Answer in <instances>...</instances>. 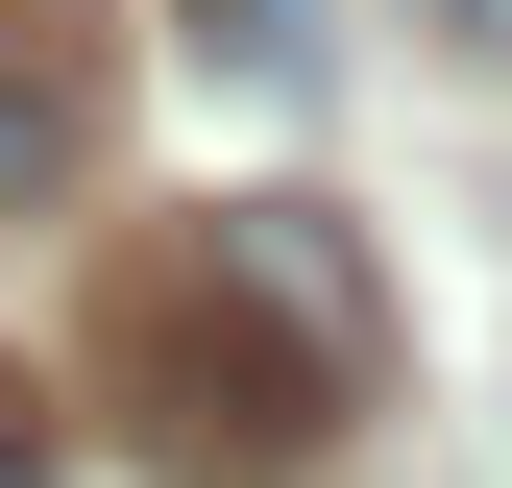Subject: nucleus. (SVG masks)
Listing matches in <instances>:
<instances>
[{
	"label": "nucleus",
	"mask_w": 512,
	"mask_h": 488,
	"mask_svg": "<svg viewBox=\"0 0 512 488\" xmlns=\"http://www.w3.org/2000/svg\"><path fill=\"white\" fill-rule=\"evenodd\" d=\"M25 147H49V98H0V171H25Z\"/></svg>",
	"instance_id": "obj_4"
},
{
	"label": "nucleus",
	"mask_w": 512,
	"mask_h": 488,
	"mask_svg": "<svg viewBox=\"0 0 512 488\" xmlns=\"http://www.w3.org/2000/svg\"><path fill=\"white\" fill-rule=\"evenodd\" d=\"M25 464H49V415H25V391H0V488H25Z\"/></svg>",
	"instance_id": "obj_3"
},
{
	"label": "nucleus",
	"mask_w": 512,
	"mask_h": 488,
	"mask_svg": "<svg viewBox=\"0 0 512 488\" xmlns=\"http://www.w3.org/2000/svg\"><path fill=\"white\" fill-rule=\"evenodd\" d=\"M196 25L244 49V74H293V49H317V25H293V0H196Z\"/></svg>",
	"instance_id": "obj_2"
},
{
	"label": "nucleus",
	"mask_w": 512,
	"mask_h": 488,
	"mask_svg": "<svg viewBox=\"0 0 512 488\" xmlns=\"http://www.w3.org/2000/svg\"><path fill=\"white\" fill-rule=\"evenodd\" d=\"M366 366H391V318H366V244L317 196H196L171 244H122L98 293V391L147 415V464L196 488H269L366 415Z\"/></svg>",
	"instance_id": "obj_1"
},
{
	"label": "nucleus",
	"mask_w": 512,
	"mask_h": 488,
	"mask_svg": "<svg viewBox=\"0 0 512 488\" xmlns=\"http://www.w3.org/2000/svg\"><path fill=\"white\" fill-rule=\"evenodd\" d=\"M464 25H488V49H512V0H464Z\"/></svg>",
	"instance_id": "obj_5"
}]
</instances>
